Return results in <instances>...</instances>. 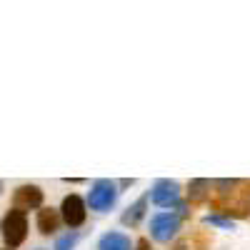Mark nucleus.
Instances as JSON below:
<instances>
[{
	"instance_id": "f257e3e1",
	"label": "nucleus",
	"mask_w": 250,
	"mask_h": 250,
	"mask_svg": "<svg viewBox=\"0 0 250 250\" xmlns=\"http://www.w3.org/2000/svg\"><path fill=\"white\" fill-rule=\"evenodd\" d=\"M0 235H3L5 245L13 250L18 245H23L25 235H28V218L23 210H18V208H10V210L3 215L0 220Z\"/></svg>"
},
{
	"instance_id": "f03ea898",
	"label": "nucleus",
	"mask_w": 250,
	"mask_h": 250,
	"mask_svg": "<svg viewBox=\"0 0 250 250\" xmlns=\"http://www.w3.org/2000/svg\"><path fill=\"white\" fill-rule=\"evenodd\" d=\"M115 198H118V185L113 180H95L88 193V205H90V210L105 213L115 205Z\"/></svg>"
},
{
	"instance_id": "7ed1b4c3",
	"label": "nucleus",
	"mask_w": 250,
	"mask_h": 250,
	"mask_svg": "<svg viewBox=\"0 0 250 250\" xmlns=\"http://www.w3.org/2000/svg\"><path fill=\"white\" fill-rule=\"evenodd\" d=\"M60 218H62V223H65L68 228H80L83 223H85V218H88V205H85V200H83L78 193H70V195H65L62 198V205H60Z\"/></svg>"
},
{
	"instance_id": "20e7f679",
	"label": "nucleus",
	"mask_w": 250,
	"mask_h": 250,
	"mask_svg": "<svg viewBox=\"0 0 250 250\" xmlns=\"http://www.w3.org/2000/svg\"><path fill=\"white\" fill-rule=\"evenodd\" d=\"M180 230V215L175 213H158L150 218V235L158 243H170Z\"/></svg>"
},
{
	"instance_id": "39448f33",
	"label": "nucleus",
	"mask_w": 250,
	"mask_h": 250,
	"mask_svg": "<svg viewBox=\"0 0 250 250\" xmlns=\"http://www.w3.org/2000/svg\"><path fill=\"white\" fill-rule=\"evenodd\" d=\"M150 200L158 208H175L180 200V185L175 180H168V178L155 180L150 188Z\"/></svg>"
},
{
	"instance_id": "423d86ee",
	"label": "nucleus",
	"mask_w": 250,
	"mask_h": 250,
	"mask_svg": "<svg viewBox=\"0 0 250 250\" xmlns=\"http://www.w3.org/2000/svg\"><path fill=\"white\" fill-rule=\"evenodd\" d=\"M13 205L18 210H40L43 208V190L38 185H20L13 193Z\"/></svg>"
},
{
	"instance_id": "0eeeda50",
	"label": "nucleus",
	"mask_w": 250,
	"mask_h": 250,
	"mask_svg": "<svg viewBox=\"0 0 250 250\" xmlns=\"http://www.w3.org/2000/svg\"><path fill=\"white\" fill-rule=\"evenodd\" d=\"M60 213L58 210H53V208H40L38 210V230H40V235H50V233H55L58 230V225H60Z\"/></svg>"
},
{
	"instance_id": "6e6552de",
	"label": "nucleus",
	"mask_w": 250,
	"mask_h": 250,
	"mask_svg": "<svg viewBox=\"0 0 250 250\" xmlns=\"http://www.w3.org/2000/svg\"><path fill=\"white\" fill-rule=\"evenodd\" d=\"M98 250H133V243L125 233L110 230L98 240Z\"/></svg>"
},
{
	"instance_id": "1a4fd4ad",
	"label": "nucleus",
	"mask_w": 250,
	"mask_h": 250,
	"mask_svg": "<svg viewBox=\"0 0 250 250\" xmlns=\"http://www.w3.org/2000/svg\"><path fill=\"white\" fill-rule=\"evenodd\" d=\"M148 198H150V195L138 198V200L128 208V210L123 213V225H130V228H133V225H138V223H140V218L145 215V208H148Z\"/></svg>"
},
{
	"instance_id": "9d476101",
	"label": "nucleus",
	"mask_w": 250,
	"mask_h": 250,
	"mask_svg": "<svg viewBox=\"0 0 250 250\" xmlns=\"http://www.w3.org/2000/svg\"><path fill=\"white\" fill-rule=\"evenodd\" d=\"M208 188H210V180L205 178H198V180H190V188H188V198H190V203H198L208 195Z\"/></svg>"
},
{
	"instance_id": "9b49d317",
	"label": "nucleus",
	"mask_w": 250,
	"mask_h": 250,
	"mask_svg": "<svg viewBox=\"0 0 250 250\" xmlns=\"http://www.w3.org/2000/svg\"><path fill=\"white\" fill-rule=\"evenodd\" d=\"M75 243H78V230H73V233H65L62 238H58V243H55V250H70Z\"/></svg>"
},
{
	"instance_id": "f8f14e48",
	"label": "nucleus",
	"mask_w": 250,
	"mask_h": 250,
	"mask_svg": "<svg viewBox=\"0 0 250 250\" xmlns=\"http://www.w3.org/2000/svg\"><path fill=\"white\" fill-rule=\"evenodd\" d=\"M205 223H213V225H220V228H233V220L228 218H220V215H208Z\"/></svg>"
},
{
	"instance_id": "ddd939ff",
	"label": "nucleus",
	"mask_w": 250,
	"mask_h": 250,
	"mask_svg": "<svg viewBox=\"0 0 250 250\" xmlns=\"http://www.w3.org/2000/svg\"><path fill=\"white\" fill-rule=\"evenodd\" d=\"M3 190H5V185H3V180H0V195H3Z\"/></svg>"
},
{
	"instance_id": "4468645a",
	"label": "nucleus",
	"mask_w": 250,
	"mask_h": 250,
	"mask_svg": "<svg viewBox=\"0 0 250 250\" xmlns=\"http://www.w3.org/2000/svg\"><path fill=\"white\" fill-rule=\"evenodd\" d=\"M40 250H43V248H40Z\"/></svg>"
},
{
	"instance_id": "2eb2a0df",
	"label": "nucleus",
	"mask_w": 250,
	"mask_h": 250,
	"mask_svg": "<svg viewBox=\"0 0 250 250\" xmlns=\"http://www.w3.org/2000/svg\"><path fill=\"white\" fill-rule=\"evenodd\" d=\"M8 250H10V248H8Z\"/></svg>"
}]
</instances>
